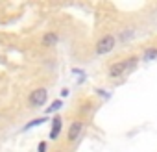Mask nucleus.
<instances>
[{
    "label": "nucleus",
    "instance_id": "0eeeda50",
    "mask_svg": "<svg viewBox=\"0 0 157 152\" xmlns=\"http://www.w3.org/2000/svg\"><path fill=\"white\" fill-rule=\"evenodd\" d=\"M43 122H46V117H39V119H35V121L28 122V124L24 126V130H30V128H33V126H41Z\"/></svg>",
    "mask_w": 157,
    "mask_h": 152
},
{
    "label": "nucleus",
    "instance_id": "f257e3e1",
    "mask_svg": "<svg viewBox=\"0 0 157 152\" xmlns=\"http://www.w3.org/2000/svg\"><path fill=\"white\" fill-rule=\"evenodd\" d=\"M137 63H139V58L137 56H131V58H128L124 61H117V63H113L109 67V76H111V78H120V76L131 72L137 67Z\"/></svg>",
    "mask_w": 157,
    "mask_h": 152
},
{
    "label": "nucleus",
    "instance_id": "f03ea898",
    "mask_svg": "<svg viewBox=\"0 0 157 152\" xmlns=\"http://www.w3.org/2000/svg\"><path fill=\"white\" fill-rule=\"evenodd\" d=\"M46 98H48V91H46L44 87H37V89H33V91L30 93L28 104H30L32 108H41V106L46 102Z\"/></svg>",
    "mask_w": 157,
    "mask_h": 152
},
{
    "label": "nucleus",
    "instance_id": "9d476101",
    "mask_svg": "<svg viewBox=\"0 0 157 152\" xmlns=\"http://www.w3.org/2000/svg\"><path fill=\"white\" fill-rule=\"evenodd\" d=\"M131 34H133V30H128V32H124V34L120 35V41H126V39H128V37H129Z\"/></svg>",
    "mask_w": 157,
    "mask_h": 152
},
{
    "label": "nucleus",
    "instance_id": "9b49d317",
    "mask_svg": "<svg viewBox=\"0 0 157 152\" xmlns=\"http://www.w3.org/2000/svg\"><path fill=\"white\" fill-rule=\"evenodd\" d=\"M44 150H46V143H44V141H41V143H39V146H37V152H44Z\"/></svg>",
    "mask_w": 157,
    "mask_h": 152
},
{
    "label": "nucleus",
    "instance_id": "20e7f679",
    "mask_svg": "<svg viewBox=\"0 0 157 152\" xmlns=\"http://www.w3.org/2000/svg\"><path fill=\"white\" fill-rule=\"evenodd\" d=\"M82 130H83V124H82L80 121H76V122H72V124H70V128H68V134H67L68 141H76L78 137H80Z\"/></svg>",
    "mask_w": 157,
    "mask_h": 152
},
{
    "label": "nucleus",
    "instance_id": "1a4fd4ad",
    "mask_svg": "<svg viewBox=\"0 0 157 152\" xmlns=\"http://www.w3.org/2000/svg\"><path fill=\"white\" fill-rule=\"evenodd\" d=\"M61 106H63V102H61V100H54V104L46 108V113H54V111H56V110H59Z\"/></svg>",
    "mask_w": 157,
    "mask_h": 152
},
{
    "label": "nucleus",
    "instance_id": "423d86ee",
    "mask_svg": "<svg viewBox=\"0 0 157 152\" xmlns=\"http://www.w3.org/2000/svg\"><path fill=\"white\" fill-rule=\"evenodd\" d=\"M56 43H57V35L54 32H48V34L43 35V45L44 46H54Z\"/></svg>",
    "mask_w": 157,
    "mask_h": 152
},
{
    "label": "nucleus",
    "instance_id": "39448f33",
    "mask_svg": "<svg viewBox=\"0 0 157 152\" xmlns=\"http://www.w3.org/2000/svg\"><path fill=\"white\" fill-rule=\"evenodd\" d=\"M61 124H63V122H61V117H59V115H56V117H54V121H52V130H50V134H48V135H50V139H57V137H59Z\"/></svg>",
    "mask_w": 157,
    "mask_h": 152
},
{
    "label": "nucleus",
    "instance_id": "6e6552de",
    "mask_svg": "<svg viewBox=\"0 0 157 152\" xmlns=\"http://www.w3.org/2000/svg\"><path fill=\"white\" fill-rule=\"evenodd\" d=\"M153 58H157V48H148V50L144 52V59L150 61V59H153Z\"/></svg>",
    "mask_w": 157,
    "mask_h": 152
},
{
    "label": "nucleus",
    "instance_id": "7ed1b4c3",
    "mask_svg": "<svg viewBox=\"0 0 157 152\" xmlns=\"http://www.w3.org/2000/svg\"><path fill=\"white\" fill-rule=\"evenodd\" d=\"M117 45V39L113 35H104L98 43H96V54L98 56H104V54H109Z\"/></svg>",
    "mask_w": 157,
    "mask_h": 152
}]
</instances>
